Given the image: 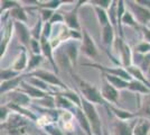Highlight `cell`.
Returning <instances> with one entry per match:
<instances>
[{
    "label": "cell",
    "instance_id": "obj_23",
    "mask_svg": "<svg viewBox=\"0 0 150 135\" xmlns=\"http://www.w3.org/2000/svg\"><path fill=\"white\" fill-rule=\"evenodd\" d=\"M103 79L108 81L110 84H112L115 89L118 90H123L128 89L129 87V81H127L125 79L120 77H114V76H110V74H106V73H101Z\"/></svg>",
    "mask_w": 150,
    "mask_h": 135
},
{
    "label": "cell",
    "instance_id": "obj_50",
    "mask_svg": "<svg viewBox=\"0 0 150 135\" xmlns=\"http://www.w3.org/2000/svg\"><path fill=\"white\" fill-rule=\"evenodd\" d=\"M39 135H48L46 132H42V133H39Z\"/></svg>",
    "mask_w": 150,
    "mask_h": 135
},
{
    "label": "cell",
    "instance_id": "obj_2",
    "mask_svg": "<svg viewBox=\"0 0 150 135\" xmlns=\"http://www.w3.org/2000/svg\"><path fill=\"white\" fill-rule=\"evenodd\" d=\"M82 99V105L81 108L83 109L84 114L86 116L88 121L91 124L92 127V132L93 135H103V129H102V122H101V117L96 110L95 105L92 103L88 101L86 99H84L81 97Z\"/></svg>",
    "mask_w": 150,
    "mask_h": 135
},
{
    "label": "cell",
    "instance_id": "obj_6",
    "mask_svg": "<svg viewBox=\"0 0 150 135\" xmlns=\"http://www.w3.org/2000/svg\"><path fill=\"white\" fill-rule=\"evenodd\" d=\"M30 77H37L39 79H42L43 81H45L46 84L54 86L56 88H61L62 90H69V88L67 87V84L65 82H63L59 78L57 77V73H53L50 71L43 70V69H38V70L34 71L31 73H28Z\"/></svg>",
    "mask_w": 150,
    "mask_h": 135
},
{
    "label": "cell",
    "instance_id": "obj_35",
    "mask_svg": "<svg viewBox=\"0 0 150 135\" xmlns=\"http://www.w3.org/2000/svg\"><path fill=\"white\" fill-rule=\"evenodd\" d=\"M20 74L21 73L13 70L11 68H4L1 69V72H0V79H1V82H5V81H9L11 79L19 77Z\"/></svg>",
    "mask_w": 150,
    "mask_h": 135
},
{
    "label": "cell",
    "instance_id": "obj_20",
    "mask_svg": "<svg viewBox=\"0 0 150 135\" xmlns=\"http://www.w3.org/2000/svg\"><path fill=\"white\" fill-rule=\"evenodd\" d=\"M19 90H21V91H24L25 94H27L28 96L30 97V98H35V99H43L45 97H47L50 94L48 92H45L43 90L38 89L36 87H34V86H31L30 84H28L27 81H23V84L20 86V88Z\"/></svg>",
    "mask_w": 150,
    "mask_h": 135
},
{
    "label": "cell",
    "instance_id": "obj_17",
    "mask_svg": "<svg viewBox=\"0 0 150 135\" xmlns=\"http://www.w3.org/2000/svg\"><path fill=\"white\" fill-rule=\"evenodd\" d=\"M28 62H29V58H28V52L26 47L21 46V51L19 52L18 56L15 59V61L11 64V69L17 71L19 73H23L24 71H27L28 68Z\"/></svg>",
    "mask_w": 150,
    "mask_h": 135
},
{
    "label": "cell",
    "instance_id": "obj_13",
    "mask_svg": "<svg viewBox=\"0 0 150 135\" xmlns=\"http://www.w3.org/2000/svg\"><path fill=\"white\" fill-rule=\"evenodd\" d=\"M15 32L18 35L19 42H20L21 46L26 47V49H29L33 37H31L30 29L27 27V25H26L25 23L15 21Z\"/></svg>",
    "mask_w": 150,
    "mask_h": 135
},
{
    "label": "cell",
    "instance_id": "obj_8",
    "mask_svg": "<svg viewBox=\"0 0 150 135\" xmlns=\"http://www.w3.org/2000/svg\"><path fill=\"white\" fill-rule=\"evenodd\" d=\"M114 47H117L119 50L120 53V59H121V64H122V68H129L132 65V62H133V54H132L131 47L125 43L122 37L120 36H117V39L114 42Z\"/></svg>",
    "mask_w": 150,
    "mask_h": 135
},
{
    "label": "cell",
    "instance_id": "obj_18",
    "mask_svg": "<svg viewBox=\"0 0 150 135\" xmlns=\"http://www.w3.org/2000/svg\"><path fill=\"white\" fill-rule=\"evenodd\" d=\"M106 109L111 110L113 115L115 116L117 119L119 121H123V122H129V121H133L138 118L137 114L132 113L130 110L123 109V108H120V107H117L115 105H111V104H108L106 106Z\"/></svg>",
    "mask_w": 150,
    "mask_h": 135
},
{
    "label": "cell",
    "instance_id": "obj_30",
    "mask_svg": "<svg viewBox=\"0 0 150 135\" xmlns=\"http://www.w3.org/2000/svg\"><path fill=\"white\" fill-rule=\"evenodd\" d=\"M44 61V55L43 54H30L29 56V62H28V68H27V73H31L34 71L38 70V66L42 64V62Z\"/></svg>",
    "mask_w": 150,
    "mask_h": 135
},
{
    "label": "cell",
    "instance_id": "obj_14",
    "mask_svg": "<svg viewBox=\"0 0 150 135\" xmlns=\"http://www.w3.org/2000/svg\"><path fill=\"white\" fill-rule=\"evenodd\" d=\"M40 46H42V54L44 55V58H46L48 60V62L50 63V65L53 66L54 71L58 73L59 68L56 63V60L54 59V49L52 46V43L48 39H46L44 36H42L40 39Z\"/></svg>",
    "mask_w": 150,
    "mask_h": 135
},
{
    "label": "cell",
    "instance_id": "obj_40",
    "mask_svg": "<svg viewBox=\"0 0 150 135\" xmlns=\"http://www.w3.org/2000/svg\"><path fill=\"white\" fill-rule=\"evenodd\" d=\"M90 4H92L93 7H100L104 10H109V8L112 5V0H92V1H88Z\"/></svg>",
    "mask_w": 150,
    "mask_h": 135
},
{
    "label": "cell",
    "instance_id": "obj_5",
    "mask_svg": "<svg viewBox=\"0 0 150 135\" xmlns=\"http://www.w3.org/2000/svg\"><path fill=\"white\" fill-rule=\"evenodd\" d=\"M125 6L131 11L134 19L137 20L138 24L141 27H144L150 23V10H148L147 8L140 6L137 1L132 0L125 1Z\"/></svg>",
    "mask_w": 150,
    "mask_h": 135
},
{
    "label": "cell",
    "instance_id": "obj_31",
    "mask_svg": "<svg viewBox=\"0 0 150 135\" xmlns=\"http://www.w3.org/2000/svg\"><path fill=\"white\" fill-rule=\"evenodd\" d=\"M94 11H95V15H96V18H98V21H99V25L101 26V28H103L110 24L109 15H108L106 10L102 9L100 7H94Z\"/></svg>",
    "mask_w": 150,
    "mask_h": 135
},
{
    "label": "cell",
    "instance_id": "obj_39",
    "mask_svg": "<svg viewBox=\"0 0 150 135\" xmlns=\"http://www.w3.org/2000/svg\"><path fill=\"white\" fill-rule=\"evenodd\" d=\"M11 114H13V111H11V109L7 106L6 104L1 105V108H0V121H1V124H5L9 119V117H10Z\"/></svg>",
    "mask_w": 150,
    "mask_h": 135
},
{
    "label": "cell",
    "instance_id": "obj_25",
    "mask_svg": "<svg viewBox=\"0 0 150 135\" xmlns=\"http://www.w3.org/2000/svg\"><path fill=\"white\" fill-rule=\"evenodd\" d=\"M54 99H55V107L61 110H74L75 106L73 103H71L67 98L62 96L59 92L54 95Z\"/></svg>",
    "mask_w": 150,
    "mask_h": 135
},
{
    "label": "cell",
    "instance_id": "obj_27",
    "mask_svg": "<svg viewBox=\"0 0 150 135\" xmlns=\"http://www.w3.org/2000/svg\"><path fill=\"white\" fill-rule=\"evenodd\" d=\"M64 4V1H59V0H50V1H36V6L31 7L30 9H50V10H56L59 7Z\"/></svg>",
    "mask_w": 150,
    "mask_h": 135
},
{
    "label": "cell",
    "instance_id": "obj_3",
    "mask_svg": "<svg viewBox=\"0 0 150 135\" xmlns=\"http://www.w3.org/2000/svg\"><path fill=\"white\" fill-rule=\"evenodd\" d=\"M27 119L24 116L13 113L5 124H1V129H4L10 135H27Z\"/></svg>",
    "mask_w": 150,
    "mask_h": 135
},
{
    "label": "cell",
    "instance_id": "obj_28",
    "mask_svg": "<svg viewBox=\"0 0 150 135\" xmlns=\"http://www.w3.org/2000/svg\"><path fill=\"white\" fill-rule=\"evenodd\" d=\"M6 14H8V16H9L10 18L15 19V21H21V23H26V21L28 20V17H27V13H26L25 8H23L21 6L17 7V8L13 9L11 11L6 13Z\"/></svg>",
    "mask_w": 150,
    "mask_h": 135
},
{
    "label": "cell",
    "instance_id": "obj_36",
    "mask_svg": "<svg viewBox=\"0 0 150 135\" xmlns=\"http://www.w3.org/2000/svg\"><path fill=\"white\" fill-rule=\"evenodd\" d=\"M43 27H44V21L39 18V19L37 20V23H36V24L34 25V27L30 29L31 37L34 39L40 41L42 35H43Z\"/></svg>",
    "mask_w": 150,
    "mask_h": 135
},
{
    "label": "cell",
    "instance_id": "obj_15",
    "mask_svg": "<svg viewBox=\"0 0 150 135\" xmlns=\"http://www.w3.org/2000/svg\"><path fill=\"white\" fill-rule=\"evenodd\" d=\"M8 99L10 100L9 103L15 104L17 106H20V107H24V108H27V106H29L31 103V98L27 94H25L24 91L21 90H13L11 92H9L8 95Z\"/></svg>",
    "mask_w": 150,
    "mask_h": 135
},
{
    "label": "cell",
    "instance_id": "obj_24",
    "mask_svg": "<svg viewBox=\"0 0 150 135\" xmlns=\"http://www.w3.org/2000/svg\"><path fill=\"white\" fill-rule=\"evenodd\" d=\"M137 116L138 117H144V118L150 117V94L141 96Z\"/></svg>",
    "mask_w": 150,
    "mask_h": 135
},
{
    "label": "cell",
    "instance_id": "obj_33",
    "mask_svg": "<svg viewBox=\"0 0 150 135\" xmlns=\"http://www.w3.org/2000/svg\"><path fill=\"white\" fill-rule=\"evenodd\" d=\"M26 81L28 82V84H30L31 86H34V87H36L38 89L43 90L45 92H50V84H46L45 81H43L42 79H39L37 77H30L29 74H28V77L26 79Z\"/></svg>",
    "mask_w": 150,
    "mask_h": 135
},
{
    "label": "cell",
    "instance_id": "obj_45",
    "mask_svg": "<svg viewBox=\"0 0 150 135\" xmlns=\"http://www.w3.org/2000/svg\"><path fill=\"white\" fill-rule=\"evenodd\" d=\"M53 27H54V26L52 25L50 21H48V23H44V27H43V35H42V36H44V37H46V39H50L52 34H53Z\"/></svg>",
    "mask_w": 150,
    "mask_h": 135
},
{
    "label": "cell",
    "instance_id": "obj_42",
    "mask_svg": "<svg viewBox=\"0 0 150 135\" xmlns=\"http://www.w3.org/2000/svg\"><path fill=\"white\" fill-rule=\"evenodd\" d=\"M31 51V54H36V55H39L42 54V46H40V41H37V39H31L30 42V46H29Z\"/></svg>",
    "mask_w": 150,
    "mask_h": 135
},
{
    "label": "cell",
    "instance_id": "obj_1",
    "mask_svg": "<svg viewBox=\"0 0 150 135\" xmlns=\"http://www.w3.org/2000/svg\"><path fill=\"white\" fill-rule=\"evenodd\" d=\"M72 77H73V80L75 81V84L77 86V88L80 90V94H81V97H83L84 99H86L88 101L92 104H100L102 106H108V103L103 99V97L101 95V90L98 89L94 84H90L88 81L82 79L80 76L75 74L74 72L72 71L71 72Z\"/></svg>",
    "mask_w": 150,
    "mask_h": 135
},
{
    "label": "cell",
    "instance_id": "obj_10",
    "mask_svg": "<svg viewBox=\"0 0 150 135\" xmlns=\"http://www.w3.org/2000/svg\"><path fill=\"white\" fill-rule=\"evenodd\" d=\"M88 1H76L75 4V7L69 10V11H66L64 14V23L65 25L67 26L69 29H72V31H79L81 29V26H80V21H79V16H77V11H79V8L81 7L82 4H85Z\"/></svg>",
    "mask_w": 150,
    "mask_h": 135
},
{
    "label": "cell",
    "instance_id": "obj_19",
    "mask_svg": "<svg viewBox=\"0 0 150 135\" xmlns=\"http://www.w3.org/2000/svg\"><path fill=\"white\" fill-rule=\"evenodd\" d=\"M117 39L115 36V29L113 28V26L111 24H109L108 26L101 28V41L102 44L104 45L105 47L110 49L114 45V42Z\"/></svg>",
    "mask_w": 150,
    "mask_h": 135
},
{
    "label": "cell",
    "instance_id": "obj_16",
    "mask_svg": "<svg viewBox=\"0 0 150 135\" xmlns=\"http://www.w3.org/2000/svg\"><path fill=\"white\" fill-rule=\"evenodd\" d=\"M28 77V73L26 74H20L19 77L15 78V79H11L9 81H5V82H1V86H0V92L1 95H7L9 92H11L13 90H17L20 88V86L23 84V81H25Z\"/></svg>",
    "mask_w": 150,
    "mask_h": 135
},
{
    "label": "cell",
    "instance_id": "obj_22",
    "mask_svg": "<svg viewBox=\"0 0 150 135\" xmlns=\"http://www.w3.org/2000/svg\"><path fill=\"white\" fill-rule=\"evenodd\" d=\"M133 135H150V121L144 117H138L133 126Z\"/></svg>",
    "mask_w": 150,
    "mask_h": 135
},
{
    "label": "cell",
    "instance_id": "obj_29",
    "mask_svg": "<svg viewBox=\"0 0 150 135\" xmlns=\"http://www.w3.org/2000/svg\"><path fill=\"white\" fill-rule=\"evenodd\" d=\"M121 25L129 26V27L136 28V29H141V26L138 24V21L134 19L133 15H132L131 11H130L128 8H127L125 13L123 14V16H122V19H121Z\"/></svg>",
    "mask_w": 150,
    "mask_h": 135
},
{
    "label": "cell",
    "instance_id": "obj_11",
    "mask_svg": "<svg viewBox=\"0 0 150 135\" xmlns=\"http://www.w3.org/2000/svg\"><path fill=\"white\" fill-rule=\"evenodd\" d=\"M15 31V20L9 19L5 23L4 28L1 29V43H0V56L1 59L5 56L7 47L10 43V39L13 37V33Z\"/></svg>",
    "mask_w": 150,
    "mask_h": 135
},
{
    "label": "cell",
    "instance_id": "obj_48",
    "mask_svg": "<svg viewBox=\"0 0 150 135\" xmlns=\"http://www.w3.org/2000/svg\"><path fill=\"white\" fill-rule=\"evenodd\" d=\"M147 78L150 79V66H149V69H148V71H147Z\"/></svg>",
    "mask_w": 150,
    "mask_h": 135
},
{
    "label": "cell",
    "instance_id": "obj_12",
    "mask_svg": "<svg viewBox=\"0 0 150 135\" xmlns=\"http://www.w3.org/2000/svg\"><path fill=\"white\" fill-rule=\"evenodd\" d=\"M101 95L103 97V99L105 100L108 104L111 105H118L119 104V97L120 90L115 89L112 84H110L108 81L103 79L102 81V86H101Z\"/></svg>",
    "mask_w": 150,
    "mask_h": 135
},
{
    "label": "cell",
    "instance_id": "obj_47",
    "mask_svg": "<svg viewBox=\"0 0 150 135\" xmlns=\"http://www.w3.org/2000/svg\"><path fill=\"white\" fill-rule=\"evenodd\" d=\"M140 6L147 8L148 10H150V0H136Z\"/></svg>",
    "mask_w": 150,
    "mask_h": 135
},
{
    "label": "cell",
    "instance_id": "obj_21",
    "mask_svg": "<svg viewBox=\"0 0 150 135\" xmlns=\"http://www.w3.org/2000/svg\"><path fill=\"white\" fill-rule=\"evenodd\" d=\"M73 114L75 116L76 122L80 124V126L83 129V131L88 135H93L91 124L88 121V118H86V116H85V114H84V111H83L81 107H75V109L73 110Z\"/></svg>",
    "mask_w": 150,
    "mask_h": 135
},
{
    "label": "cell",
    "instance_id": "obj_41",
    "mask_svg": "<svg viewBox=\"0 0 150 135\" xmlns=\"http://www.w3.org/2000/svg\"><path fill=\"white\" fill-rule=\"evenodd\" d=\"M136 52L138 54L141 55H146V54H150V44L147 42H141L136 46Z\"/></svg>",
    "mask_w": 150,
    "mask_h": 135
},
{
    "label": "cell",
    "instance_id": "obj_32",
    "mask_svg": "<svg viewBox=\"0 0 150 135\" xmlns=\"http://www.w3.org/2000/svg\"><path fill=\"white\" fill-rule=\"evenodd\" d=\"M108 15H109V19H110V24L113 26V28L118 29V1H113L111 7L108 10Z\"/></svg>",
    "mask_w": 150,
    "mask_h": 135
},
{
    "label": "cell",
    "instance_id": "obj_49",
    "mask_svg": "<svg viewBox=\"0 0 150 135\" xmlns=\"http://www.w3.org/2000/svg\"><path fill=\"white\" fill-rule=\"evenodd\" d=\"M103 135H111V134H110V133H109L106 129H103Z\"/></svg>",
    "mask_w": 150,
    "mask_h": 135
},
{
    "label": "cell",
    "instance_id": "obj_37",
    "mask_svg": "<svg viewBox=\"0 0 150 135\" xmlns=\"http://www.w3.org/2000/svg\"><path fill=\"white\" fill-rule=\"evenodd\" d=\"M17 7H20V4L18 1H10V0H4L1 1V15L2 14H6L11 11L13 9L17 8Z\"/></svg>",
    "mask_w": 150,
    "mask_h": 135
},
{
    "label": "cell",
    "instance_id": "obj_26",
    "mask_svg": "<svg viewBox=\"0 0 150 135\" xmlns=\"http://www.w3.org/2000/svg\"><path fill=\"white\" fill-rule=\"evenodd\" d=\"M128 90H130L132 92H136L138 95H141V96L150 94V88H148L144 84H142L141 81H138L136 79H133L132 81L129 82Z\"/></svg>",
    "mask_w": 150,
    "mask_h": 135
},
{
    "label": "cell",
    "instance_id": "obj_9",
    "mask_svg": "<svg viewBox=\"0 0 150 135\" xmlns=\"http://www.w3.org/2000/svg\"><path fill=\"white\" fill-rule=\"evenodd\" d=\"M82 36L83 37H82L81 42V50L83 52V54L86 55L91 60L96 59L99 56V51H98V47H96V44L94 42L93 37L88 34V32L85 28L82 29Z\"/></svg>",
    "mask_w": 150,
    "mask_h": 135
},
{
    "label": "cell",
    "instance_id": "obj_7",
    "mask_svg": "<svg viewBox=\"0 0 150 135\" xmlns=\"http://www.w3.org/2000/svg\"><path fill=\"white\" fill-rule=\"evenodd\" d=\"M85 66H91V68H95L98 70L101 71V73H106L110 76H114V77H120L125 79L127 81H132L133 78L129 74V72L125 70L122 66H105V65L99 64V63H84Z\"/></svg>",
    "mask_w": 150,
    "mask_h": 135
},
{
    "label": "cell",
    "instance_id": "obj_43",
    "mask_svg": "<svg viewBox=\"0 0 150 135\" xmlns=\"http://www.w3.org/2000/svg\"><path fill=\"white\" fill-rule=\"evenodd\" d=\"M39 13H40V19L43 20L44 23H48L55 11L50 10V9H39Z\"/></svg>",
    "mask_w": 150,
    "mask_h": 135
},
{
    "label": "cell",
    "instance_id": "obj_44",
    "mask_svg": "<svg viewBox=\"0 0 150 135\" xmlns=\"http://www.w3.org/2000/svg\"><path fill=\"white\" fill-rule=\"evenodd\" d=\"M50 23L52 25H58V24H64V15L61 13H58V11H55L54 15L52 16V18H50Z\"/></svg>",
    "mask_w": 150,
    "mask_h": 135
},
{
    "label": "cell",
    "instance_id": "obj_4",
    "mask_svg": "<svg viewBox=\"0 0 150 135\" xmlns=\"http://www.w3.org/2000/svg\"><path fill=\"white\" fill-rule=\"evenodd\" d=\"M81 50V43L80 41L75 39H69L64 44H62L57 51H59L65 58L69 60L72 68H74L77 63V58H79V52Z\"/></svg>",
    "mask_w": 150,
    "mask_h": 135
},
{
    "label": "cell",
    "instance_id": "obj_34",
    "mask_svg": "<svg viewBox=\"0 0 150 135\" xmlns=\"http://www.w3.org/2000/svg\"><path fill=\"white\" fill-rule=\"evenodd\" d=\"M62 96H64L65 98H67L71 103H73L76 107H81L82 105V99L81 95H77L75 91H73L72 89L69 90H63V92H59Z\"/></svg>",
    "mask_w": 150,
    "mask_h": 135
},
{
    "label": "cell",
    "instance_id": "obj_51",
    "mask_svg": "<svg viewBox=\"0 0 150 135\" xmlns=\"http://www.w3.org/2000/svg\"><path fill=\"white\" fill-rule=\"evenodd\" d=\"M149 81H150V79H149Z\"/></svg>",
    "mask_w": 150,
    "mask_h": 135
},
{
    "label": "cell",
    "instance_id": "obj_46",
    "mask_svg": "<svg viewBox=\"0 0 150 135\" xmlns=\"http://www.w3.org/2000/svg\"><path fill=\"white\" fill-rule=\"evenodd\" d=\"M141 33H142V36H144V42L149 43L150 44V28L144 26V27H141Z\"/></svg>",
    "mask_w": 150,
    "mask_h": 135
},
{
    "label": "cell",
    "instance_id": "obj_38",
    "mask_svg": "<svg viewBox=\"0 0 150 135\" xmlns=\"http://www.w3.org/2000/svg\"><path fill=\"white\" fill-rule=\"evenodd\" d=\"M44 132H46L48 135H66L65 132L61 127L56 126L55 124H50L44 127Z\"/></svg>",
    "mask_w": 150,
    "mask_h": 135
}]
</instances>
